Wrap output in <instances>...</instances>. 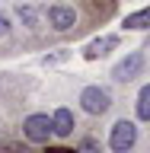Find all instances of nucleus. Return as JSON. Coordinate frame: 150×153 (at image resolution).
<instances>
[{"label":"nucleus","mask_w":150,"mask_h":153,"mask_svg":"<svg viewBox=\"0 0 150 153\" xmlns=\"http://www.w3.org/2000/svg\"><path fill=\"white\" fill-rule=\"evenodd\" d=\"M115 45H118V42H115L112 35H102V38H96V42H90V45L83 48V57H86V61H96L99 54H105V51L115 48Z\"/></svg>","instance_id":"0eeeda50"},{"label":"nucleus","mask_w":150,"mask_h":153,"mask_svg":"<svg viewBox=\"0 0 150 153\" xmlns=\"http://www.w3.org/2000/svg\"><path fill=\"white\" fill-rule=\"evenodd\" d=\"M80 102H83V108L90 115H102L112 105V99H109V93H105L102 86H86L83 93H80Z\"/></svg>","instance_id":"f03ea898"},{"label":"nucleus","mask_w":150,"mask_h":153,"mask_svg":"<svg viewBox=\"0 0 150 153\" xmlns=\"http://www.w3.org/2000/svg\"><path fill=\"white\" fill-rule=\"evenodd\" d=\"M48 22H51V29H57V32H67V29H74V22H77V13H74V7H48Z\"/></svg>","instance_id":"39448f33"},{"label":"nucleus","mask_w":150,"mask_h":153,"mask_svg":"<svg viewBox=\"0 0 150 153\" xmlns=\"http://www.w3.org/2000/svg\"><path fill=\"white\" fill-rule=\"evenodd\" d=\"M141 70H144V54H141V51H131V54L112 70V76L118 80V83H128V80H134Z\"/></svg>","instance_id":"20e7f679"},{"label":"nucleus","mask_w":150,"mask_h":153,"mask_svg":"<svg viewBox=\"0 0 150 153\" xmlns=\"http://www.w3.org/2000/svg\"><path fill=\"white\" fill-rule=\"evenodd\" d=\"M22 131L32 143H45L51 137V118L48 115H29L26 121H22Z\"/></svg>","instance_id":"7ed1b4c3"},{"label":"nucleus","mask_w":150,"mask_h":153,"mask_svg":"<svg viewBox=\"0 0 150 153\" xmlns=\"http://www.w3.org/2000/svg\"><path fill=\"white\" fill-rule=\"evenodd\" d=\"M80 153H99V143H96L93 137H86V140L80 143Z\"/></svg>","instance_id":"9b49d317"},{"label":"nucleus","mask_w":150,"mask_h":153,"mask_svg":"<svg viewBox=\"0 0 150 153\" xmlns=\"http://www.w3.org/2000/svg\"><path fill=\"white\" fill-rule=\"evenodd\" d=\"M134 140H137V128H134L131 121H115L112 124V137H109V143H112V150L115 153H125V150H131Z\"/></svg>","instance_id":"f257e3e1"},{"label":"nucleus","mask_w":150,"mask_h":153,"mask_svg":"<svg viewBox=\"0 0 150 153\" xmlns=\"http://www.w3.org/2000/svg\"><path fill=\"white\" fill-rule=\"evenodd\" d=\"M16 13H19V19H22L26 26H32V29L38 26V13H35V10H32V7H19Z\"/></svg>","instance_id":"9d476101"},{"label":"nucleus","mask_w":150,"mask_h":153,"mask_svg":"<svg viewBox=\"0 0 150 153\" xmlns=\"http://www.w3.org/2000/svg\"><path fill=\"white\" fill-rule=\"evenodd\" d=\"M70 131H74V115H70V108H57V112L51 115V134L67 137Z\"/></svg>","instance_id":"423d86ee"},{"label":"nucleus","mask_w":150,"mask_h":153,"mask_svg":"<svg viewBox=\"0 0 150 153\" xmlns=\"http://www.w3.org/2000/svg\"><path fill=\"white\" fill-rule=\"evenodd\" d=\"M10 32V19H7V13H0V35H7Z\"/></svg>","instance_id":"f8f14e48"},{"label":"nucleus","mask_w":150,"mask_h":153,"mask_svg":"<svg viewBox=\"0 0 150 153\" xmlns=\"http://www.w3.org/2000/svg\"><path fill=\"white\" fill-rule=\"evenodd\" d=\"M137 118L141 121L150 118V86H144L141 93H137Z\"/></svg>","instance_id":"1a4fd4ad"},{"label":"nucleus","mask_w":150,"mask_h":153,"mask_svg":"<svg viewBox=\"0 0 150 153\" xmlns=\"http://www.w3.org/2000/svg\"><path fill=\"white\" fill-rule=\"evenodd\" d=\"M147 22H150L147 10H137V13H131V16H125V29H147Z\"/></svg>","instance_id":"6e6552de"}]
</instances>
